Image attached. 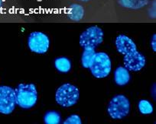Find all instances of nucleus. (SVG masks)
<instances>
[{"mask_svg": "<svg viewBox=\"0 0 156 124\" xmlns=\"http://www.w3.org/2000/svg\"><path fill=\"white\" fill-rule=\"evenodd\" d=\"M16 101L23 109L31 108L37 101V92L34 84H19L15 89Z\"/></svg>", "mask_w": 156, "mask_h": 124, "instance_id": "nucleus-1", "label": "nucleus"}, {"mask_svg": "<svg viewBox=\"0 0 156 124\" xmlns=\"http://www.w3.org/2000/svg\"><path fill=\"white\" fill-rule=\"evenodd\" d=\"M80 96L79 89L71 84H64L57 90V103L63 107H70L76 104Z\"/></svg>", "mask_w": 156, "mask_h": 124, "instance_id": "nucleus-2", "label": "nucleus"}, {"mask_svg": "<svg viewBox=\"0 0 156 124\" xmlns=\"http://www.w3.org/2000/svg\"><path fill=\"white\" fill-rule=\"evenodd\" d=\"M93 75L97 79H103L109 75L112 63L109 56L105 53H96L90 68Z\"/></svg>", "mask_w": 156, "mask_h": 124, "instance_id": "nucleus-3", "label": "nucleus"}, {"mask_svg": "<svg viewBox=\"0 0 156 124\" xmlns=\"http://www.w3.org/2000/svg\"><path fill=\"white\" fill-rule=\"evenodd\" d=\"M129 101L122 95L112 98L108 106V113L112 119H122L129 114Z\"/></svg>", "mask_w": 156, "mask_h": 124, "instance_id": "nucleus-4", "label": "nucleus"}, {"mask_svg": "<svg viewBox=\"0 0 156 124\" xmlns=\"http://www.w3.org/2000/svg\"><path fill=\"white\" fill-rule=\"evenodd\" d=\"M103 40V32L100 28L93 26L87 28L80 36V45L85 48L95 49Z\"/></svg>", "mask_w": 156, "mask_h": 124, "instance_id": "nucleus-5", "label": "nucleus"}, {"mask_svg": "<svg viewBox=\"0 0 156 124\" xmlns=\"http://www.w3.org/2000/svg\"><path fill=\"white\" fill-rule=\"evenodd\" d=\"M28 47L33 53L43 54L48 51L50 40L48 36L42 32L34 31L30 34L28 40Z\"/></svg>", "mask_w": 156, "mask_h": 124, "instance_id": "nucleus-6", "label": "nucleus"}, {"mask_svg": "<svg viewBox=\"0 0 156 124\" xmlns=\"http://www.w3.org/2000/svg\"><path fill=\"white\" fill-rule=\"evenodd\" d=\"M16 105L15 90L8 86H0V113L10 114Z\"/></svg>", "mask_w": 156, "mask_h": 124, "instance_id": "nucleus-7", "label": "nucleus"}, {"mask_svg": "<svg viewBox=\"0 0 156 124\" xmlns=\"http://www.w3.org/2000/svg\"><path fill=\"white\" fill-rule=\"evenodd\" d=\"M124 67L129 71L138 72L145 65V58L138 50L129 54L124 55Z\"/></svg>", "mask_w": 156, "mask_h": 124, "instance_id": "nucleus-8", "label": "nucleus"}, {"mask_svg": "<svg viewBox=\"0 0 156 124\" xmlns=\"http://www.w3.org/2000/svg\"><path fill=\"white\" fill-rule=\"evenodd\" d=\"M115 47L118 52L122 55L129 54L137 50L136 44L126 35H119L116 37Z\"/></svg>", "mask_w": 156, "mask_h": 124, "instance_id": "nucleus-9", "label": "nucleus"}, {"mask_svg": "<svg viewBox=\"0 0 156 124\" xmlns=\"http://www.w3.org/2000/svg\"><path fill=\"white\" fill-rule=\"evenodd\" d=\"M114 79L118 85H126L130 80L129 72L125 67H118L114 73Z\"/></svg>", "mask_w": 156, "mask_h": 124, "instance_id": "nucleus-10", "label": "nucleus"}, {"mask_svg": "<svg viewBox=\"0 0 156 124\" xmlns=\"http://www.w3.org/2000/svg\"><path fill=\"white\" fill-rule=\"evenodd\" d=\"M84 10L81 5L78 4H72L69 8L68 18L73 21H80L83 18Z\"/></svg>", "mask_w": 156, "mask_h": 124, "instance_id": "nucleus-11", "label": "nucleus"}, {"mask_svg": "<svg viewBox=\"0 0 156 124\" xmlns=\"http://www.w3.org/2000/svg\"><path fill=\"white\" fill-rule=\"evenodd\" d=\"M95 54V49L85 48L84 50H83V54H82L81 57V63L83 67H84V68L86 69L90 68Z\"/></svg>", "mask_w": 156, "mask_h": 124, "instance_id": "nucleus-12", "label": "nucleus"}, {"mask_svg": "<svg viewBox=\"0 0 156 124\" xmlns=\"http://www.w3.org/2000/svg\"><path fill=\"white\" fill-rule=\"evenodd\" d=\"M55 65L58 71L63 73L68 72L71 69L70 61L66 57H60L55 59Z\"/></svg>", "mask_w": 156, "mask_h": 124, "instance_id": "nucleus-13", "label": "nucleus"}, {"mask_svg": "<svg viewBox=\"0 0 156 124\" xmlns=\"http://www.w3.org/2000/svg\"><path fill=\"white\" fill-rule=\"evenodd\" d=\"M44 121L46 124H58L61 122V116L58 112L49 111L44 116Z\"/></svg>", "mask_w": 156, "mask_h": 124, "instance_id": "nucleus-14", "label": "nucleus"}, {"mask_svg": "<svg viewBox=\"0 0 156 124\" xmlns=\"http://www.w3.org/2000/svg\"><path fill=\"white\" fill-rule=\"evenodd\" d=\"M139 109L141 113L144 115L151 114L153 112V107L151 103L146 100H142L139 103Z\"/></svg>", "mask_w": 156, "mask_h": 124, "instance_id": "nucleus-15", "label": "nucleus"}, {"mask_svg": "<svg viewBox=\"0 0 156 124\" xmlns=\"http://www.w3.org/2000/svg\"><path fill=\"white\" fill-rule=\"evenodd\" d=\"M124 6L128 8H138L145 5L147 0H121Z\"/></svg>", "mask_w": 156, "mask_h": 124, "instance_id": "nucleus-16", "label": "nucleus"}, {"mask_svg": "<svg viewBox=\"0 0 156 124\" xmlns=\"http://www.w3.org/2000/svg\"><path fill=\"white\" fill-rule=\"evenodd\" d=\"M64 124H81L82 121L80 117L78 115L73 114L69 116L64 122Z\"/></svg>", "mask_w": 156, "mask_h": 124, "instance_id": "nucleus-17", "label": "nucleus"}, {"mask_svg": "<svg viewBox=\"0 0 156 124\" xmlns=\"http://www.w3.org/2000/svg\"><path fill=\"white\" fill-rule=\"evenodd\" d=\"M155 37H156V35L155 34H154L152 37V40H151V47H152V50L153 51L155 52L156 51V48H155Z\"/></svg>", "mask_w": 156, "mask_h": 124, "instance_id": "nucleus-18", "label": "nucleus"}, {"mask_svg": "<svg viewBox=\"0 0 156 124\" xmlns=\"http://www.w3.org/2000/svg\"><path fill=\"white\" fill-rule=\"evenodd\" d=\"M77 1H81V2H87V1H90V0H77Z\"/></svg>", "mask_w": 156, "mask_h": 124, "instance_id": "nucleus-19", "label": "nucleus"}]
</instances>
